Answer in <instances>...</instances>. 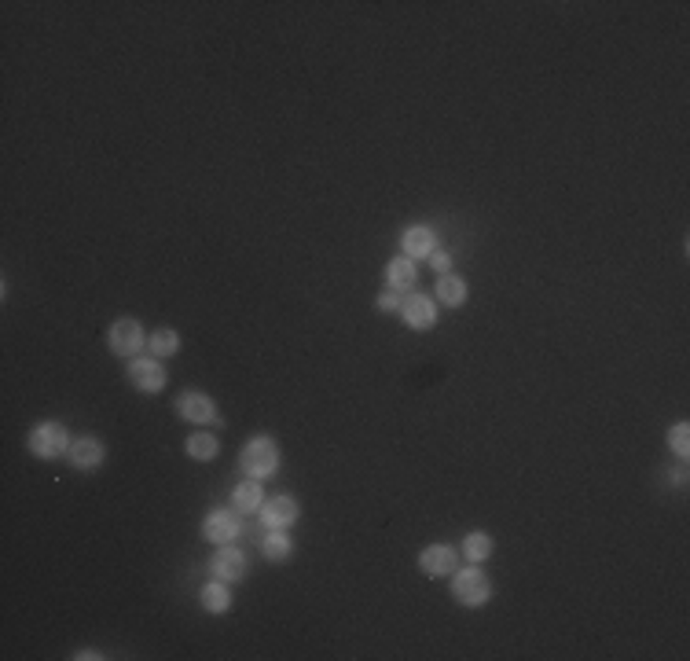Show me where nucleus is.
Returning a JSON list of instances; mask_svg holds the SVG:
<instances>
[{"mask_svg": "<svg viewBox=\"0 0 690 661\" xmlns=\"http://www.w3.org/2000/svg\"><path fill=\"white\" fill-rule=\"evenodd\" d=\"M95 657H104V654L100 650H77L74 654V661H95Z\"/></svg>", "mask_w": 690, "mask_h": 661, "instance_id": "393cba45", "label": "nucleus"}, {"mask_svg": "<svg viewBox=\"0 0 690 661\" xmlns=\"http://www.w3.org/2000/svg\"><path fill=\"white\" fill-rule=\"evenodd\" d=\"M104 441L100 437H77V441H70V452H66V459H70V466L74 470H95L104 463Z\"/></svg>", "mask_w": 690, "mask_h": 661, "instance_id": "f8f14e48", "label": "nucleus"}, {"mask_svg": "<svg viewBox=\"0 0 690 661\" xmlns=\"http://www.w3.org/2000/svg\"><path fill=\"white\" fill-rule=\"evenodd\" d=\"M239 466H243V475L246 478H272L275 470H279V448H275V441L272 437H250L246 445H243V452H239Z\"/></svg>", "mask_w": 690, "mask_h": 661, "instance_id": "f257e3e1", "label": "nucleus"}, {"mask_svg": "<svg viewBox=\"0 0 690 661\" xmlns=\"http://www.w3.org/2000/svg\"><path fill=\"white\" fill-rule=\"evenodd\" d=\"M452 596L459 606L466 610H477L492 599V581L485 577V570H477V566H466V570H455L452 574Z\"/></svg>", "mask_w": 690, "mask_h": 661, "instance_id": "f03ea898", "label": "nucleus"}, {"mask_svg": "<svg viewBox=\"0 0 690 661\" xmlns=\"http://www.w3.org/2000/svg\"><path fill=\"white\" fill-rule=\"evenodd\" d=\"M401 250H405V257H412V261L430 257V254L437 250V232H434L430 225H412V228L401 232Z\"/></svg>", "mask_w": 690, "mask_h": 661, "instance_id": "9b49d317", "label": "nucleus"}, {"mask_svg": "<svg viewBox=\"0 0 690 661\" xmlns=\"http://www.w3.org/2000/svg\"><path fill=\"white\" fill-rule=\"evenodd\" d=\"M210 577L214 581H225V585H235L246 577V555L235 547V544H221L214 562H210Z\"/></svg>", "mask_w": 690, "mask_h": 661, "instance_id": "39448f33", "label": "nucleus"}, {"mask_svg": "<svg viewBox=\"0 0 690 661\" xmlns=\"http://www.w3.org/2000/svg\"><path fill=\"white\" fill-rule=\"evenodd\" d=\"M176 416L195 423V426H206V423H217V401L199 394V390H191V394H180L176 397Z\"/></svg>", "mask_w": 690, "mask_h": 661, "instance_id": "0eeeda50", "label": "nucleus"}, {"mask_svg": "<svg viewBox=\"0 0 690 661\" xmlns=\"http://www.w3.org/2000/svg\"><path fill=\"white\" fill-rule=\"evenodd\" d=\"M419 570L426 577H452L459 570V551L448 547V544H430L419 555Z\"/></svg>", "mask_w": 690, "mask_h": 661, "instance_id": "423d86ee", "label": "nucleus"}, {"mask_svg": "<svg viewBox=\"0 0 690 661\" xmlns=\"http://www.w3.org/2000/svg\"><path fill=\"white\" fill-rule=\"evenodd\" d=\"M147 349H151L155 360H169V356L180 353V335L173 327H158L155 335H147Z\"/></svg>", "mask_w": 690, "mask_h": 661, "instance_id": "dca6fc26", "label": "nucleus"}, {"mask_svg": "<svg viewBox=\"0 0 690 661\" xmlns=\"http://www.w3.org/2000/svg\"><path fill=\"white\" fill-rule=\"evenodd\" d=\"M261 555L268 562H286L294 555V540L286 536V529H268V536L261 540Z\"/></svg>", "mask_w": 690, "mask_h": 661, "instance_id": "f3484780", "label": "nucleus"}, {"mask_svg": "<svg viewBox=\"0 0 690 661\" xmlns=\"http://www.w3.org/2000/svg\"><path fill=\"white\" fill-rule=\"evenodd\" d=\"M298 500L294 496H272V500H265L261 504V522L268 526V529H290L294 522H298Z\"/></svg>", "mask_w": 690, "mask_h": 661, "instance_id": "1a4fd4ad", "label": "nucleus"}, {"mask_svg": "<svg viewBox=\"0 0 690 661\" xmlns=\"http://www.w3.org/2000/svg\"><path fill=\"white\" fill-rule=\"evenodd\" d=\"M375 302H378V309H382V313H401V305H405V295H397V291H389V287H385V291H382Z\"/></svg>", "mask_w": 690, "mask_h": 661, "instance_id": "5701e85b", "label": "nucleus"}, {"mask_svg": "<svg viewBox=\"0 0 690 661\" xmlns=\"http://www.w3.org/2000/svg\"><path fill=\"white\" fill-rule=\"evenodd\" d=\"M199 603L210 610V614H228L232 610V592L225 581H210L203 592H199Z\"/></svg>", "mask_w": 690, "mask_h": 661, "instance_id": "aec40b11", "label": "nucleus"}, {"mask_svg": "<svg viewBox=\"0 0 690 661\" xmlns=\"http://www.w3.org/2000/svg\"><path fill=\"white\" fill-rule=\"evenodd\" d=\"M184 448H187V456H191V459L210 463V459L217 456V437H214V434H191Z\"/></svg>", "mask_w": 690, "mask_h": 661, "instance_id": "412c9836", "label": "nucleus"}, {"mask_svg": "<svg viewBox=\"0 0 690 661\" xmlns=\"http://www.w3.org/2000/svg\"><path fill=\"white\" fill-rule=\"evenodd\" d=\"M26 445H30V452H34L37 459H59V456L70 452V434H66L63 423H37V426L30 430Z\"/></svg>", "mask_w": 690, "mask_h": 661, "instance_id": "7ed1b4c3", "label": "nucleus"}, {"mask_svg": "<svg viewBox=\"0 0 690 661\" xmlns=\"http://www.w3.org/2000/svg\"><path fill=\"white\" fill-rule=\"evenodd\" d=\"M203 536L210 540V544H232L235 536H239V518L235 515H228V511H210L206 515V522H203Z\"/></svg>", "mask_w": 690, "mask_h": 661, "instance_id": "4468645a", "label": "nucleus"}, {"mask_svg": "<svg viewBox=\"0 0 690 661\" xmlns=\"http://www.w3.org/2000/svg\"><path fill=\"white\" fill-rule=\"evenodd\" d=\"M430 261H434V268H437V272H441V275H445V272H448V268H452V257H448V254H445V250H434V254H430Z\"/></svg>", "mask_w": 690, "mask_h": 661, "instance_id": "b1692460", "label": "nucleus"}, {"mask_svg": "<svg viewBox=\"0 0 690 661\" xmlns=\"http://www.w3.org/2000/svg\"><path fill=\"white\" fill-rule=\"evenodd\" d=\"M492 547H496V544H492V536L485 529H474V533L463 536V558L474 562V566H481L485 558H492Z\"/></svg>", "mask_w": 690, "mask_h": 661, "instance_id": "2eb2a0df", "label": "nucleus"}, {"mask_svg": "<svg viewBox=\"0 0 690 661\" xmlns=\"http://www.w3.org/2000/svg\"><path fill=\"white\" fill-rule=\"evenodd\" d=\"M107 346L115 356H140V349L147 346V335L140 327V320H115L111 331H107Z\"/></svg>", "mask_w": 690, "mask_h": 661, "instance_id": "20e7f679", "label": "nucleus"}, {"mask_svg": "<svg viewBox=\"0 0 690 661\" xmlns=\"http://www.w3.org/2000/svg\"><path fill=\"white\" fill-rule=\"evenodd\" d=\"M668 448H672L679 459H686V452H690V426H686V423H675V426L668 430Z\"/></svg>", "mask_w": 690, "mask_h": 661, "instance_id": "4be33fe9", "label": "nucleus"}, {"mask_svg": "<svg viewBox=\"0 0 690 661\" xmlns=\"http://www.w3.org/2000/svg\"><path fill=\"white\" fill-rule=\"evenodd\" d=\"M401 320H405L412 331H426V327L437 324V302L426 298V295H412V298H405V305H401Z\"/></svg>", "mask_w": 690, "mask_h": 661, "instance_id": "9d476101", "label": "nucleus"}, {"mask_svg": "<svg viewBox=\"0 0 690 661\" xmlns=\"http://www.w3.org/2000/svg\"><path fill=\"white\" fill-rule=\"evenodd\" d=\"M470 298V291H466V283L459 279V275H441L437 279V302H445V305H452V309H459L463 302Z\"/></svg>", "mask_w": 690, "mask_h": 661, "instance_id": "a211bd4d", "label": "nucleus"}, {"mask_svg": "<svg viewBox=\"0 0 690 661\" xmlns=\"http://www.w3.org/2000/svg\"><path fill=\"white\" fill-rule=\"evenodd\" d=\"M129 383L140 394H158V390H165V367L158 360L136 356V360H129Z\"/></svg>", "mask_w": 690, "mask_h": 661, "instance_id": "6e6552de", "label": "nucleus"}, {"mask_svg": "<svg viewBox=\"0 0 690 661\" xmlns=\"http://www.w3.org/2000/svg\"><path fill=\"white\" fill-rule=\"evenodd\" d=\"M232 504L239 507V511H261V504H265V493H261V482L257 478H246V482H239L235 486V493H232Z\"/></svg>", "mask_w": 690, "mask_h": 661, "instance_id": "6ab92c4d", "label": "nucleus"}, {"mask_svg": "<svg viewBox=\"0 0 690 661\" xmlns=\"http://www.w3.org/2000/svg\"><path fill=\"white\" fill-rule=\"evenodd\" d=\"M419 283V268H415V261L412 257H393L389 265H385V287L389 291H397V295H405V291H412Z\"/></svg>", "mask_w": 690, "mask_h": 661, "instance_id": "ddd939ff", "label": "nucleus"}]
</instances>
